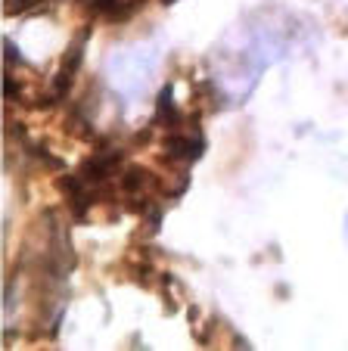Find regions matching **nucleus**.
Instances as JSON below:
<instances>
[{
    "label": "nucleus",
    "instance_id": "f257e3e1",
    "mask_svg": "<svg viewBox=\"0 0 348 351\" xmlns=\"http://www.w3.org/2000/svg\"><path fill=\"white\" fill-rule=\"evenodd\" d=\"M121 165V149H115V146H106V149H100V153H93L91 159L84 162V165L78 168V174L87 180V184L93 186H106L115 180V171H119Z\"/></svg>",
    "mask_w": 348,
    "mask_h": 351
},
{
    "label": "nucleus",
    "instance_id": "f03ea898",
    "mask_svg": "<svg viewBox=\"0 0 348 351\" xmlns=\"http://www.w3.org/2000/svg\"><path fill=\"white\" fill-rule=\"evenodd\" d=\"M202 153H205V137L199 131H193V134L174 131L165 137V159H171L174 165H190Z\"/></svg>",
    "mask_w": 348,
    "mask_h": 351
},
{
    "label": "nucleus",
    "instance_id": "7ed1b4c3",
    "mask_svg": "<svg viewBox=\"0 0 348 351\" xmlns=\"http://www.w3.org/2000/svg\"><path fill=\"white\" fill-rule=\"evenodd\" d=\"M174 87L171 84H165L162 90H159V97H156V125H162V128H174L178 125V119H181V112H178V106H174Z\"/></svg>",
    "mask_w": 348,
    "mask_h": 351
}]
</instances>
